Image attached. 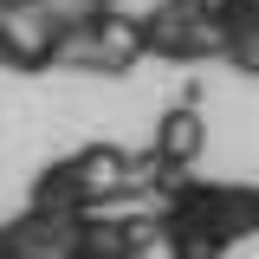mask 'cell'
Instances as JSON below:
<instances>
[{
  "label": "cell",
  "mask_w": 259,
  "mask_h": 259,
  "mask_svg": "<svg viewBox=\"0 0 259 259\" xmlns=\"http://www.w3.org/2000/svg\"><path fill=\"white\" fill-rule=\"evenodd\" d=\"M194 136H201V130H194V117H168V130H162V156H188Z\"/></svg>",
  "instance_id": "6da1fadb"
}]
</instances>
